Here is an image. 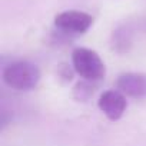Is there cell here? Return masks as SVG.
<instances>
[{"label":"cell","mask_w":146,"mask_h":146,"mask_svg":"<svg viewBox=\"0 0 146 146\" xmlns=\"http://www.w3.org/2000/svg\"><path fill=\"white\" fill-rule=\"evenodd\" d=\"M93 25V17L80 10H66L54 17V26L69 33H85Z\"/></svg>","instance_id":"obj_3"},{"label":"cell","mask_w":146,"mask_h":146,"mask_svg":"<svg viewBox=\"0 0 146 146\" xmlns=\"http://www.w3.org/2000/svg\"><path fill=\"white\" fill-rule=\"evenodd\" d=\"M116 88L130 98H146V75L142 73H123L116 80Z\"/></svg>","instance_id":"obj_5"},{"label":"cell","mask_w":146,"mask_h":146,"mask_svg":"<svg viewBox=\"0 0 146 146\" xmlns=\"http://www.w3.org/2000/svg\"><path fill=\"white\" fill-rule=\"evenodd\" d=\"M5 83L16 90H32L40 80V70L35 63L19 60L10 63L3 70Z\"/></svg>","instance_id":"obj_1"},{"label":"cell","mask_w":146,"mask_h":146,"mask_svg":"<svg viewBox=\"0 0 146 146\" xmlns=\"http://www.w3.org/2000/svg\"><path fill=\"white\" fill-rule=\"evenodd\" d=\"M98 106L108 119L119 120L123 116V113L127 108V102H126V98L122 92H119V90H106L100 95Z\"/></svg>","instance_id":"obj_4"},{"label":"cell","mask_w":146,"mask_h":146,"mask_svg":"<svg viewBox=\"0 0 146 146\" xmlns=\"http://www.w3.org/2000/svg\"><path fill=\"white\" fill-rule=\"evenodd\" d=\"M72 63L78 75L88 82L100 80L106 73V67L100 56L88 47H76L73 50Z\"/></svg>","instance_id":"obj_2"}]
</instances>
